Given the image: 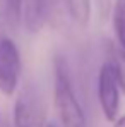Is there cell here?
Masks as SVG:
<instances>
[{
    "label": "cell",
    "instance_id": "obj_1",
    "mask_svg": "<svg viewBox=\"0 0 125 127\" xmlns=\"http://www.w3.org/2000/svg\"><path fill=\"white\" fill-rule=\"evenodd\" d=\"M53 106L62 127H87V117L77 98L69 62L63 55L53 59Z\"/></svg>",
    "mask_w": 125,
    "mask_h": 127
},
{
    "label": "cell",
    "instance_id": "obj_2",
    "mask_svg": "<svg viewBox=\"0 0 125 127\" xmlns=\"http://www.w3.org/2000/svg\"><path fill=\"white\" fill-rule=\"evenodd\" d=\"M14 127H46V103L34 83L21 88L14 103Z\"/></svg>",
    "mask_w": 125,
    "mask_h": 127
},
{
    "label": "cell",
    "instance_id": "obj_3",
    "mask_svg": "<svg viewBox=\"0 0 125 127\" xmlns=\"http://www.w3.org/2000/svg\"><path fill=\"white\" fill-rule=\"evenodd\" d=\"M96 96L98 103L101 108L104 120L115 122L120 117V101H122V89L118 86L115 70L111 64L104 60L98 70V79H96Z\"/></svg>",
    "mask_w": 125,
    "mask_h": 127
},
{
    "label": "cell",
    "instance_id": "obj_4",
    "mask_svg": "<svg viewBox=\"0 0 125 127\" xmlns=\"http://www.w3.org/2000/svg\"><path fill=\"white\" fill-rule=\"evenodd\" d=\"M22 62L17 45L12 38H0V93L12 96L21 83Z\"/></svg>",
    "mask_w": 125,
    "mask_h": 127
},
{
    "label": "cell",
    "instance_id": "obj_5",
    "mask_svg": "<svg viewBox=\"0 0 125 127\" xmlns=\"http://www.w3.org/2000/svg\"><path fill=\"white\" fill-rule=\"evenodd\" d=\"M51 0H24L22 2V24L29 33L41 31L50 16Z\"/></svg>",
    "mask_w": 125,
    "mask_h": 127
},
{
    "label": "cell",
    "instance_id": "obj_6",
    "mask_svg": "<svg viewBox=\"0 0 125 127\" xmlns=\"http://www.w3.org/2000/svg\"><path fill=\"white\" fill-rule=\"evenodd\" d=\"M111 26L115 33V48L125 62V0H115L111 10Z\"/></svg>",
    "mask_w": 125,
    "mask_h": 127
},
{
    "label": "cell",
    "instance_id": "obj_7",
    "mask_svg": "<svg viewBox=\"0 0 125 127\" xmlns=\"http://www.w3.org/2000/svg\"><path fill=\"white\" fill-rule=\"evenodd\" d=\"M63 7L70 19L79 24V26H87L91 21V12H93V3L91 0H62Z\"/></svg>",
    "mask_w": 125,
    "mask_h": 127
},
{
    "label": "cell",
    "instance_id": "obj_8",
    "mask_svg": "<svg viewBox=\"0 0 125 127\" xmlns=\"http://www.w3.org/2000/svg\"><path fill=\"white\" fill-rule=\"evenodd\" d=\"M22 2L24 0H0L3 19L10 28H16L22 22Z\"/></svg>",
    "mask_w": 125,
    "mask_h": 127
},
{
    "label": "cell",
    "instance_id": "obj_9",
    "mask_svg": "<svg viewBox=\"0 0 125 127\" xmlns=\"http://www.w3.org/2000/svg\"><path fill=\"white\" fill-rule=\"evenodd\" d=\"M106 60L111 64V67L115 70V76H117V81H118V86H120L122 93H125V62L118 55L115 45L111 41L106 43Z\"/></svg>",
    "mask_w": 125,
    "mask_h": 127
},
{
    "label": "cell",
    "instance_id": "obj_10",
    "mask_svg": "<svg viewBox=\"0 0 125 127\" xmlns=\"http://www.w3.org/2000/svg\"><path fill=\"white\" fill-rule=\"evenodd\" d=\"M113 127H125V115H120V117L113 122Z\"/></svg>",
    "mask_w": 125,
    "mask_h": 127
},
{
    "label": "cell",
    "instance_id": "obj_11",
    "mask_svg": "<svg viewBox=\"0 0 125 127\" xmlns=\"http://www.w3.org/2000/svg\"><path fill=\"white\" fill-rule=\"evenodd\" d=\"M46 127H57V126H55V124H48Z\"/></svg>",
    "mask_w": 125,
    "mask_h": 127
},
{
    "label": "cell",
    "instance_id": "obj_12",
    "mask_svg": "<svg viewBox=\"0 0 125 127\" xmlns=\"http://www.w3.org/2000/svg\"><path fill=\"white\" fill-rule=\"evenodd\" d=\"M0 124H2V115H0Z\"/></svg>",
    "mask_w": 125,
    "mask_h": 127
}]
</instances>
